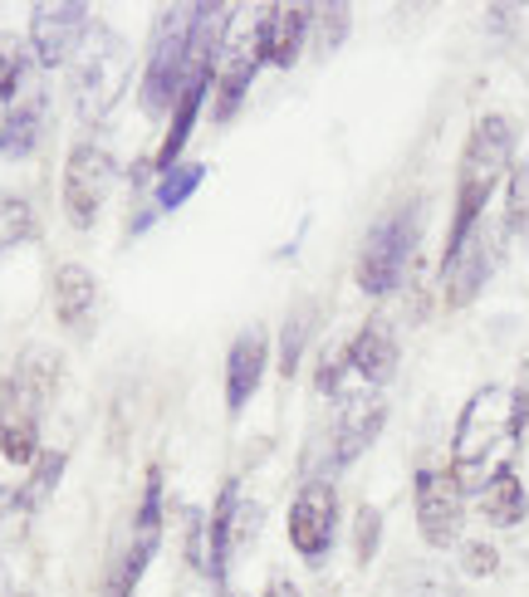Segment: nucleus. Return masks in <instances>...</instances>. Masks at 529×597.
Here are the masks:
<instances>
[{"label": "nucleus", "mask_w": 529, "mask_h": 597, "mask_svg": "<svg viewBox=\"0 0 529 597\" xmlns=\"http://www.w3.org/2000/svg\"><path fill=\"white\" fill-rule=\"evenodd\" d=\"M525 436V421L515 411V391L500 387V382H485L480 391H470V401L460 407L456 436H451V475L466 495H480L485 480L505 465L500 450L519 446Z\"/></svg>", "instance_id": "nucleus-1"}, {"label": "nucleus", "mask_w": 529, "mask_h": 597, "mask_svg": "<svg viewBox=\"0 0 529 597\" xmlns=\"http://www.w3.org/2000/svg\"><path fill=\"white\" fill-rule=\"evenodd\" d=\"M509 157H515V127H509V117L485 113L470 127V142L456 166V211H451L446 254H456L460 240L485 221L490 196H495V186L509 176Z\"/></svg>", "instance_id": "nucleus-2"}, {"label": "nucleus", "mask_w": 529, "mask_h": 597, "mask_svg": "<svg viewBox=\"0 0 529 597\" xmlns=\"http://www.w3.org/2000/svg\"><path fill=\"white\" fill-rule=\"evenodd\" d=\"M59 358L45 348H29L15 358V368L0 382V456L10 465H35L39 460V426L45 407L54 397Z\"/></svg>", "instance_id": "nucleus-3"}, {"label": "nucleus", "mask_w": 529, "mask_h": 597, "mask_svg": "<svg viewBox=\"0 0 529 597\" xmlns=\"http://www.w3.org/2000/svg\"><path fill=\"white\" fill-rule=\"evenodd\" d=\"M127 69H133V54H127L123 35H113L108 25H88L84 45L69 59V98H74V113L84 123H98L118 103Z\"/></svg>", "instance_id": "nucleus-4"}, {"label": "nucleus", "mask_w": 529, "mask_h": 597, "mask_svg": "<svg viewBox=\"0 0 529 597\" xmlns=\"http://www.w3.org/2000/svg\"><path fill=\"white\" fill-rule=\"evenodd\" d=\"M417 235H421V201H402L397 211L382 215L358 250V289L372 294V299L397 289L407 260L417 254Z\"/></svg>", "instance_id": "nucleus-5"}, {"label": "nucleus", "mask_w": 529, "mask_h": 597, "mask_svg": "<svg viewBox=\"0 0 529 597\" xmlns=\"http://www.w3.org/2000/svg\"><path fill=\"white\" fill-rule=\"evenodd\" d=\"M157 544H162V470H147L143 499H137V514L123 524L113 554L103 568V597H133L137 577L147 573Z\"/></svg>", "instance_id": "nucleus-6"}, {"label": "nucleus", "mask_w": 529, "mask_h": 597, "mask_svg": "<svg viewBox=\"0 0 529 597\" xmlns=\"http://www.w3.org/2000/svg\"><path fill=\"white\" fill-rule=\"evenodd\" d=\"M186 54H192V5H172L157 25L143 74V113H172L186 88Z\"/></svg>", "instance_id": "nucleus-7"}, {"label": "nucleus", "mask_w": 529, "mask_h": 597, "mask_svg": "<svg viewBox=\"0 0 529 597\" xmlns=\"http://www.w3.org/2000/svg\"><path fill=\"white\" fill-rule=\"evenodd\" d=\"M387 426V401L378 391H353L339 397V411L323 426V460L329 465H353L362 450L378 440V431Z\"/></svg>", "instance_id": "nucleus-8"}, {"label": "nucleus", "mask_w": 529, "mask_h": 597, "mask_svg": "<svg viewBox=\"0 0 529 597\" xmlns=\"http://www.w3.org/2000/svg\"><path fill=\"white\" fill-rule=\"evenodd\" d=\"M113 176H118L113 152H103L98 142H78L74 152H69V162H64V211H69V221H74L78 231H88V225L98 221Z\"/></svg>", "instance_id": "nucleus-9"}, {"label": "nucleus", "mask_w": 529, "mask_h": 597, "mask_svg": "<svg viewBox=\"0 0 529 597\" xmlns=\"http://www.w3.org/2000/svg\"><path fill=\"white\" fill-rule=\"evenodd\" d=\"M500 250H505V225H476V231L460 240L456 254L441 260V284H446V303L451 309H466L480 294V284L490 279V270L500 264Z\"/></svg>", "instance_id": "nucleus-10"}, {"label": "nucleus", "mask_w": 529, "mask_h": 597, "mask_svg": "<svg viewBox=\"0 0 529 597\" xmlns=\"http://www.w3.org/2000/svg\"><path fill=\"white\" fill-rule=\"evenodd\" d=\"M339 528V495L329 480H309L290 505V544L304 563H323Z\"/></svg>", "instance_id": "nucleus-11"}, {"label": "nucleus", "mask_w": 529, "mask_h": 597, "mask_svg": "<svg viewBox=\"0 0 529 597\" xmlns=\"http://www.w3.org/2000/svg\"><path fill=\"white\" fill-rule=\"evenodd\" d=\"M466 519V489L451 470H421L417 475V528L431 548H451Z\"/></svg>", "instance_id": "nucleus-12"}, {"label": "nucleus", "mask_w": 529, "mask_h": 597, "mask_svg": "<svg viewBox=\"0 0 529 597\" xmlns=\"http://www.w3.org/2000/svg\"><path fill=\"white\" fill-rule=\"evenodd\" d=\"M84 35H88V5H78V0H59V5L29 10V49H35V64L59 69L64 59H74Z\"/></svg>", "instance_id": "nucleus-13"}, {"label": "nucleus", "mask_w": 529, "mask_h": 597, "mask_svg": "<svg viewBox=\"0 0 529 597\" xmlns=\"http://www.w3.org/2000/svg\"><path fill=\"white\" fill-rule=\"evenodd\" d=\"M255 524H260V509L241 499V480H225L221 495H216L211 524H206V554H211L206 573L225 577V568H231V558H235V544H245V538L255 534Z\"/></svg>", "instance_id": "nucleus-14"}, {"label": "nucleus", "mask_w": 529, "mask_h": 597, "mask_svg": "<svg viewBox=\"0 0 529 597\" xmlns=\"http://www.w3.org/2000/svg\"><path fill=\"white\" fill-rule=\"evenodd\" d=\"M313 29V5H270L260 10V25L250 29L255 49H260V64L274 69H294L304 54V39Z\"/></svg>", "instance_id": "nucleus-15"}, {"label": "nucleus", "mask_w": 529, "mask_h": 597, "mask_svg": "<svg viewBox=\"0 0 529 597\" xmlns=\"http://www.w3.org/2000/svg\"><path fill=\"white\" fill-rule=\"evenodd\" d=\"M255 69H260V49H255V39H225L221 59H216V108L211 117L216 123H231L235 113H241L245 94H250V78Z\"/></svg>", "instance_id": "nucleus-16"}, {"label": "nucleus", "mask_w": 529, "mask_h": 597, "mask_svg": "<svg viewBox=\"0 0 529 597\" xmlns=\"http://www.w3.org/2000/svg\"><path fill=\"white\" fill-rule=\"evenodd\" d=\"M264 368H270V333L264 328H245L241 338L225 352V407L245 411V401L255 397V387L264 382Z\"/></svg>", "instance_id": "nucleus-17"}, {"label": "nucleus", "mask_w": 529, "mask_h": 597, "mask_svg": "<svg viewBox=\"0 0 529 597\" xmlns=\"http://www.w3.org/2000/svg\"><path fill=\"white\" fill-rule=\"evenodd\" d=\"M94 313H98V284L84 264H59L54 270V319L69 333L88 338L94 333Z\"/></svg>", "instance_id": "nucleus-18"}, {"label": "nucleus", "mask_w": 529, "mask_h": 597, "mask_svg": "<svg viewBox=\"0 0 529 597\" xmlns=\"http://www.w3.org/2000/svg\"><path fill=\"white\" fill-rule=\"evenodd\" d=\"M45 117H49V98L39 94H20L15 103L5 108V123H0V157L20 162L29 157L39 142H45Z\"/></svg>", "instance_id": "nucleus-19"}, {"label": "nucleus", "mask_w": 529, "mask_h": 597, "mask_svg": "<svg viewBox=\"0 0 529 597\" xmlns=\"http://www.w3.org/2000/svg\"><path fill=\"white\" fill-rule=\"evenodd\" d=\"M397 338H392V328L382 319L362 323L358 333L348 338V368H358V377H368L372 387H382V382H392V372H397Z\"/></svg>", "instance_id": "nucleus-20"}, {"label": "nucleus", "mask_w": 529, "mask_h": 597, "mask_svg": "<svg viewBox=\"0 0 529 597\" xmlns=\"http://www.w3.org/2000/svg\"><path fill=\"white\" fill-rule=\"evenodd\" d=\"M480 514L495 528H515L519 519L529 514V499H525V485H519L515 465H500L495 475L485 480V489H480Z\"/></svg>", "instance_id": "nucleus-21"}, {"label": "nucleus", "mask_w": 529, "mask_h": 597, "mask_svg": "<svg viewBox=\"0 0 529 597\" xmlns=\"http://www.w3.org/2000/svg\"><path fill=\"white\" fill-rule=\"evenodd\" d=\"M35 235H39L35 206H29L25 196H15V191H0V254L15 250V245H25V240H35Z\"/></svg>", "instance_id": "nucleus-22"}, {"label": "nucleus", "mask_w": 529, "mask_h": 597, "mask_svg": "<svg viewBox=\"0 0 529 597\" xmlns=\"http://www.w3.org/2000/svg\"><path fill=\"white\" fill-rule=\"evenodd\" d=\"M29 59H35L29 39L0 29V103H5V108L20 98V84H25V74H29Z\"/></svg>", "instance_id": "nucleus-23"}, {"label": "nucleus", "mask_w": 529, "mask_h": 597, "mask_svg": "<svg viewBox=\"0 0 529 597\" xmlns=\"http://www.w3.org/2000/svg\"><path fill=\"white\" fill-rule=\"evenodd\" d=\"M59 475H64V450H39V460L29 465L25 489H15V509H20V514H29V509L45 505L49 489L59 485Z\"/></svg>", "instance_id": "nucleus-24"}, {"label": "nucleus", "mask_w": 529, "mask_h": 597, "mask_svg": "<svg viewBox=\"0 0 529 597\" xmlns=\"http://www.w3.org/2000/svg\"><path fill=\"white\" fill-rule=\"evenodd\" d=\"M201 176H206V166L201 162H176L172 172H162V182L152 186V196H157V211H176V206L186 201V196L201 186Z\"/></svg>", "instance_id": "nucleus-25"}, {"label": "nucleus", "mask_w": 529, "mask_h": 597, "mask_svg": "<svg viewBox=\"0 0 529 597\" xmlns=\"http://www.w3.org/2000/svg\"><path fill=\"white\" fill-rule=\"evenodd\" d=\"M505 231L529 240V157L509 166V196H505Z\"/></svg>", "instance_id": "nucleus-26"}, {"label": "nucleus", "mask_w": 529, "mask_h": 597, "mask_svg": "<svg viewBox=\"0 0 529 597\" xmlns=\"http://www.w3.org/2000/svg\"><path fill=\"white\" fill-rule=\"evenodd\" d=\"M402 597H460V587L446 568H407L402 573Z\"/></svg>", "instance_id": "nucleus-27"}, {"label": "nucleus", "mask_w": 529, "mask_h": 597, "mask_svg": "<svg viewBox=\"0 0 529 597\" xmlns=\"http://www.w3.org/2000/svg\"><path fill=\"white\" fill-rule=\"evenodd\" d=\"M309 333H313V309H294L290 313V323H284V358H280V368L290 372H299V352H304V343H309Z\"/></svg>", "instance_id": "nucleus-28"}, {"label": "nucleus", "mask_w": 529, "mask_h": 597, "mask_svg": "<svg viewBox=\"0 0 529 597\" xmlns=\"http://www.w3.org/2000/svg\"><path fill=\"white\" fill-rule=\"evenodd\" d=\"M353 528H358V538H353V554H358V563H372V554H378V538H382V514L372 505H362L358 519H353Z\"/></svg>", "instance_id": "nucleus-29"}, {"label": "nucleus", "mask_w": 529, "mask_h": 597, "mask_svg": "<svg viewBox=\"0 0 529 597\" xmlns=\"http://www.w3.org/2000/svg\"><path fill=\"white\" fill-rule=\"evenodd\" d=\"M186 563L192 568H211V554H206V519L196 509H186Z\"/></svg>", "instance_id": "nucleus-30"}, {"label": "nucleus", "mask_w": 529, "mask_h": 597, "mask_svg": "<svg viewBox=\"0 0 529 597\" xmlns=\"http://www.w3.org/2000/svg\"><path fill=\"white\" fill-rule=\"evenodd\" d=\"M460 568H466L470 577H490L500 568V554L490 544H460Z\"/></svg>", "instance_id": "nucleus-31"}, {"label": "nucleus", "mask_w": 529, "mask_h": 597, "mask_svg": "<svg viewBox=\"0 0 529 597\" xmlns=\"http://www.w3.org/2000/svg\"><path fill=\"white\" fill-rule=\"evenodd\" d=\"M343 368H348V348H333L329 358L319 362V391H323V397H339V377H343Z\"/></svg>", "instance_id": "nucleus-32"}, {"label": "nucleus", "mask_w": 529, "mask_h": 597, "mask_svg": "<svg viewBox=\"0 0 529 597\" xmlns=\"http://www.w3.org/2000/svg\"><path fill=\"white\" fill-rule=\"evenodd\" d=\"M0 597H29V593H20V587L10 583V577H5V568H0Z\"/></svg>", "instance_id": "nucleus-33"}, {"label": "nucleus", "mask_w": 529, "mask_h": 597, "mask_svg": "<svg viewBox=\"0 0 529 597\" xmlns=\"http://www.w3.org/2000/svg\"><path fill=\"white\" fill-rule=\"evenodd\" d=\"M264 597H299V593H294L290 583H274V587H270V593H264Z\"/></svg>", "instance_id": "nucleus-34"}]
</instances>
